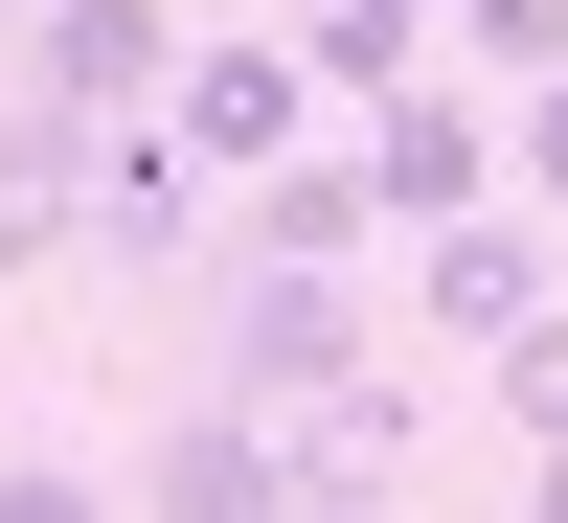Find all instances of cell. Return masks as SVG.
Instances as JSON below:
<instances>
[{
	"instance_id": "6da1fadb",
	"label": "cell",
	"mask_w": 568,
	"mask_h": 523,
	"mask_svg": "<svg viewBox=\"0 0 568 523\" xmlns=\"http://www.w3.org/2000/svg\"><path fill=\"white\" fill-rule=\"evenodd\" d=\"M160 137H182L205 182L318 160V69H296V23H205V46H182V91H160Z\"/></svg>"
},
{
	"instance_id": "7a4b0ae2",
	"label": "cell",
	"mask_w": 568,
	"mask_h": 523,
	"mask_svg": "<svg viewBox=\"0 0 568 523\" xmlns=\"http://www.w3.org/2000/svg\"><path fill=\"white\" fill-rule=\"evenodd\" d=\"M364 364V273H296V251H227V410H318Z\"/></svg>"
},
{
	"instance_id": "3957f363",
	"label": "cell",
	"mask_w": 568,
	"mask_h": 523,
	"mask_svg": "<svg viewBox=\"0 0 568 523\" xmlns=\"http://www.w3.org/2000/svg\"><path fill=\"white\" fill-rule=\"evenodd\" d=\"M318 501V455H296V410H160V455H136V523H296Z\"/></svg>"
},
{
	"instance_id": "277c9868",
	"label": "cell",
	"mask_w": 568,
	"mask_h": 523,
	"mask_svg": "<svg viewBox=\"0 0 568 523\" xmlns=\"http://www.w3.org/2000/svg\"><path fill=\"white\" fill-rule=\"evenodd\" d=\"M182 46H205L182 0H23V91H45V114H160Z\"/></svg>"
},
{
	"instance_id": "5b68a950",
	"label": "cell",
	"mask_w": 568,
	"mask_h": 523,
	"mask_svg": "<svg viewBox=\"0 0 568 523\" xmlns=\"http://www.w3.org/2000/svg\"><path fill=\"white\" fill-rule=\"evenodd\" d=\"M546 296H568V251H546L524 205H455V228H409V319H433V342H478V364H500Z\"/></svg>"
},
{
	"instance_id": "8992f818",
	"label": "cell",
	"mask_w": 568,
	"mask_h": 523,
	"mask_svg": "<svg viewBox=\"0 0 568 523\" xmlns=\"http://www.w3.org/2000/svg\"><path fill=\"white\" fill-rule=\"evenodd\" d=\"M205 228H227V182L182 160L160 114H114V160H91V273H182Z\"/></svg>"
},
{
	"instance_id": "52a82bcc",
	"label": "cell",
	"mask_w": 568,
	"mask_h": 523,
	"mask_svg": "<svg viewBox=\"0 0 568 523\" xmlns=\"http://www.w3.org/2000/svg\"><path fill=\"white\" fill-rule=\"evenodd\" d=\"M91 160H114V114H45V91H0V273L91 251Z\"/></svg>"
},
{
	"instance_id": "ba28073f",
	"label": "cell",
	"mask_w": 568,
	"mask_h": 523,
	"mask_svg": "<svg viewBox=\"0 0 568 523\" xmlns=\"http://www.w3.org/2000/svg\"><path fill=\"white\" fill-rule=\"evenodd\" d=\"M364 182H387V251H409V228L500 205V114H455V91H387V114H364Z\"/></svg>"
},
{
	"instance_id": "9c48e42d",
	"label": "cell",
	"mask_w": 568,
	"mask_h": 523,
	"mask_svg": "<svg viewBox=\"0 0 568 523\" xmlns=\"http://www.w3.org/2000/svg\"><path fill=\"white\" fill-rule=\"evenodd\" d=\"M227 251H296V273H364V251H387V182H364V160H273V182H227Z\"/></svg>"
},
{
	"instance_id": "30bf717a",
	"label": "cell",
	"mask_w": 568,
	"mask_h": 523,
	"mask_svg": "<svg viewBox=\"0 0 568 523\" xmlns=\"http://www.w3.org/2000/svg\"><path fill=\"white\" fill-rule=\"evenodd\" d=\"M296 455L318 479H409V455H433V388H409V364H342V388L296 410Z\"/></svg>"
},
{
	"instance_id": "8fae6325",
	"label": "cell",
	"mask_w": 568,
	"mask_h": 523,
	"mask_svg": "<svg viewBox=\"0 0 568 523\" xmlns=\"http://www.w3.org/2000/svg\"><path fill=\"white\" fill-rule=\"evenodd\" d=\"M409 46H433V0H296V69H318V91H364V114L409 91Z\"/></svg>"
},
{
	"instance_id": "7c38bea8",
	"label": "cell",
	"mask_w": 568,
	"mask_h": 523,
	"mask_svg": "<svg viewBox=\"0 0 568 523\" xmlns=\"http://www.w3.org/2000/svg\"><path fill=\"white\" fill-rule=\"evenodd\" d=\"M433 23H455V69H500V91L568 69V0H433Z\"/></svg>"
},
{
	"instance_id": "4fadbf2b",
	"label": "cell",
	"mask_w": 568,
	"mask_h": 523,
	"mask_svg": "<svg viewBox=\"0 0 568 523\" xmlns=\"http://www.w3.org/2000/svg\"><path fill=\"white\" fill-rule=\"evenodd\" d=\"M500 410H524V455H568V296L524 319V342H500Z\"/></svg>"
},
{
	"instance_id": "5bb4252c",
	"label": "cell",
	"mask_w": 568,
	"mask_h": 523,
	"mask_svg": "<svg viewBox=\"0 0 568 523\" xmlns=\"http://www.w3.org/2000/svg\"><path fill=\"white\" fill-rule=\"evenodd\" d=\"M136 479H91V455H0V523H114Z\"/></svg>"
},
{
	"instance_id": "9a60e30c",
	"label": "cell",
	"mask_w": 568,
	"mask_h": 523,
	"mask_svg": "<svg viewBox=\"0 0 568 523\" xmlns=\"http://www.w3.org/2000/svg\"><path fill=\"white\" fill-rule=\"evenodd\" d=\"M500 182H524V205H568V69L524 91V114H500Z\"/></svg>"
},
{
	"instance_id": "2e32d148",
	"label": "cell",
	"mask_w": 568,
	"mask_h": 523,
	"mask_svg": "<svg viewBox=\"0 0 568 523\" xmlns=\"http://www.w3.org/2000/svg\"><path fill=\"white\" fill-rule=\"evenodd\" d=\"M296 523H409V479H318V501H296Z\"/></svg>"
},
{
	"instance_id": "e0dca14e",
	"label": "cell",
	"mask_w": 568,
	"mask_h": 523,
	"mask_svg": "<svg viewBox=\"0 0 568 523\" xmlns=\"http://www.w3.org/2000/svg\"><path fill=\"white\" fill-rule=\"evenodd\" d=\"M524 523H568V455H524Z\"/></svg>"
}]
</instances>
